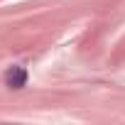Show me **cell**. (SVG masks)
<instances>
[{
	"instance_id": "cell-1",
	"label": "cell",
	"mask_w": 125,
	"mask_h": 125,
	"mask_svg": "<svg viewBox=\"0 0 125 125\" xmlns=\"http://www.w3.org/2000/svg\"><path fill=\"white\" fill-rule=\"evenodd\" d=\"M5 83H8L10 88H15V91L25 88V86H27V69H25V66H10V69L5 71Z\"/></svg>"
}]
</instances>
